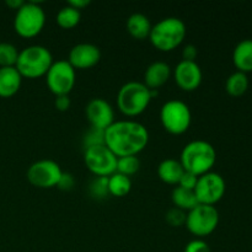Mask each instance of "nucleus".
Wrapping results in <instances>:
<instances>
[{"mask_svg":"<svg viewBox=\"0 0 252 252\" xmlns=\"http://www.w3.org/2000/svg\"><path fill=\"white\" fill-rule=\"evenodd\" d=\"M149 143L147 127L137 121H115L105 129V145L117 158L138 155Z\"/></svg>","mask_w":252,"mask_h":252,"instance_id":"nucleus-1","label":"nucleus"},{"mask_svg":"<svg viewBox=\"0 0 252 252\" xmlns=\"http://www.w3.org/2000/svg\"><path fill=\"white\" fill-rule=\"evenodd\" d=\"M217 161V152L209 142L202 139L187 143L180 155V162L186 171L202 176L212 171Z\"/></svg>","mask_w":252,"mask_h":252,"instance_id":"nucleus-2","label":"nucleus"},{"mask_svg":"<svg viewBox=\"0 0 252 252\" xmlns=\"http://www.w3.org/2000/svg\"><path fill=\"white\" fill-rule=\"evenodd\" d=\"M186 25L179 17H165L152 26L149 41L161 52L177 48L186 37Z\"/></svg>","mask_w":252,"mask_h":252,"instance_id":"nucleus-3","label":"nucleus"},{"mask_svg":"<svg viewBox=\"0 0 252 252\" xmlns=\"http://www.w3.org/2000/svg\"><path fill=\"white\" fill-rule=\"evenodd\" d=\"M53 62V56L47 47L32 44L20 51L15 68L22 78L37 79L46 75Z\"/></svg>","mask_w":252,"mask_h":252,"instance_id":"nucleus-4","label":"nucleus"},{"mask_svg":"<svg viewBox=\"0 0 252 252\" xmlns=\"http://www.w3.org/2000/svg\"><path fill=\"white\" fill-rule=\"evenodd\" d=\"M152 98V90L144 83L128 81L118 90L117 106L123 115L134 117L147 110Z\"/></svg>","mask_w":252,"mask_h":252,"instance_id":"nucleus-5","label":"nucleus"},{"mask_svg":"<svg viewBox=\"0 0 252 252\" xmlns=\"http://www.w3.org/2000/svg\"><path fill=\"white\" fill-rule=\"evenodd\" d=\"M44 25H46V12L39 2L25 1L15 14V32L25 38H32L41 33Z\"/></svg>","mask_w":252,"mask_h":252,"instance_id":"nucleus-6","label":"nucleus"},{"mask_svg":"<svg viewBox=\"0 0 252 252\" xmlns=\"http://www.w3.org/2000/svg\"><path fill=\"white\" fill-rule=\"evenodd\" d=\"M160 122L165 130L175 135L187 132L192 122L189 106L181 100H169L160 108Z\"/></svg>","mask_w":252,"mask_h":252,"instance_id":"nucleus-7","label":"nucleus"},{"mask_svg":"<svg viewBox=\"0 0 252 252\" xmlns=\"http://www.w3.org/2000/svg\"><path fill=\"white\" fill-rule=\"evenodd\" d=\"M219 224V212L214 206L198 203L187 212L186 228L198 239L213 233Z\"/></svg>","mask_w":252,"mask_h":252,"instance_id":"nucleus-8","label":"nucleus"},{"mask_svg":"<svg viewBox=\"0 0 252 252\" xmlns=\"http://www.w3.org/2000/svg\"><path fill=\"white\" fill-rule=\"evenodd\" d=\"M76 81V70L66 59H59L52 63L46 74V83L56 96L69 95Z\"/></svg>","mask_w":252,"mask_h":252,"instance_id":"nucleus-9","label":"nucleus"},{"mask_svg":"<svg viewBox=\"0 0 252 252\" xmlns=\"http://www.w3.org/2000/svg\"><path fill=\"white\" fill-rule=\"evenodd\" d=\"M117 159L105 144L89 147L84 152L86 167L98 177H108L115 174L117 171Z\"/></svg>","mask_w":252,"mask_h":252,"instance_id":"nucleus-10","label":"nucleus"},{"mask_svg":"<svg viewBox=\"0 0 252 252\" xmlns=\"http://www.w3.org/2000/svg\"><path fill=\"white\" fill-rule=\"evenodd\" d=\"M62 167L52 159H42L34 161L27 170V180L38 189H52L58 185L61 180Z\"/></svg>","mask_w":252,"mask_h":252,"instance_id":"nucleus-11","label":"nucleus"},{"mask_svg":"<svg viewBox=\"0 0 252 252\" xmlns=\"http://www.w3.org/2000/svg\"><path fill=\"white\" fill-rule=\"evenodd\" d=\"M225 193V181L218 172L209 171L198 176L197 185L194 187V194L201 204L214 206L218 203Z\"/></svg>","mask_w":252,"mask_h":252,"instance_id":"nucleus-12","label":"nucleus"},{"mask_svg":"<svg viewBox=\"0 0 252 252\" xmlns=\"http://www.w3.org/2000/svg\"><path fill=\"white\" fill-rule=\"evenodd\" d=\"M85 113L91 127L97 129H107L115 122V111L111 103L105 98H91L86 103Z\"/></svg>","mask_w":252,"mask_h":252,"instance_id":"nucleus-13","label":"nucleus"},{"mask_svg":"<svg viewBox=\"0 0 252 252\" xmlns=\"http://www.w3.org/2000/svg\"><path fill=\"white\" fill-rule=\"evenodd\" d=\"M175 81L184 91H194L199 88L203 80V73L197 62H179L174 71Z\"/></svg>","mask_w":252,"mask_h":252,"instance_id":"nucleus-14","label":"nucleus"},{"mask_svg":"<svg viewBox=\"0 0 252 252\" xmlns=\"http://www.w3.org/2000/svg\"><path fill=\"white\" fill-rule=\"evenodd\" d=\"M101 59V51L97 46L93 43L75 44L69 52L68 62L74 69H90L95 66Z\"/></svg>","mask_w":252,"mask_h":252,"instance_id":"nucleus-15","label":"nucleus"},{"mask_svg":"<svg viewBox=\"0 0 252 252\" xmlns=\"http://www.w3.org/2000/svg\"><path fill=\"white\" fill-rule=\"evenodd\" d=\"M171 76V66L162 61L153 62L144 73V84L150 90H159L169 81Z\"/></svg>","mask_w":252,"mask_h":252,"instance_id":"nucleus-16","label":"nucleus"},{"mask_svg":"<svg viewBox=\"0 0 252 252\" xmlns=\"http://www.w3.org/2000/svg\"><path fill=\"white\" fill-rule=\"evenodd\" d=\"M22 83V76L15 66H2L0 68V97H11Z\"/></svg>","mask_w":252,"mask_h":252,"instance_id":"nucleus-17","label":"nucleus"},{"mask_svg":"<svg viewBox=\"0 0 252 252\" xmlns=\"http://www.w3.org/2000/svg\"><path fill=\"white\" fill-rule=\"evenodd\" d=\"M152 22L147 15L142 12H134L128 17L126 22L127 31L133 38L135 39H145L149 38L150 31H152Z\"/></svg>","mask_w":252,"mask_h":252,"instance_id":"nucleus-18","label":"nucleus"},{"mask_svg":"<svg viewBox=\"0 0 252 252\" xmlns=\"http://www.w3.org/2000/svg\"><path fill=\"white\" fill-rule=\"evenodd\" d=\"M185 169L180 160L164 159L158 166V176L162 182L169 185H179L180 179L184 175Z\"/></svg>","mask_w":252,"mask_h":252,"instance_id":"nucleus-19","label":"nucleus"},{"mask_svg":"<svg viewBox=\"0 0 252 252\" xmlns=\"http://www.w3.org/2000/svg\"><path fill=\"white\" fill-rule=\"evenodd\" d=\"M233 62L238 71H252V39H243L236 44L233 52Z\"/></svg>","mask_w":252,"mask_h":252,"instance_id":"nucleus-20","label":"nucleus"},{"mask_svg":"<svg viewBox=\"0 0 252 252\" xmlns=\"http://www.w3.org/2000/svg\"><path fill=\"white\" fill-rule=\"evenodd\" d=\"M171 201L175 207L182 209L185 212L191 211L192 208L198 204L194 191L184 189L181 186H176L171 192Z\"/></svg>","mask_w":252,"mask_h":252,"instance_id":"nucleus-21","label":"nucleus"},{"mask_svg":"<svg viewBox=\"0 0 252 252\" xmlns=\"http://www.w3.org/2000/svg\"><path fill=\"white\" fill-rule=\"evenodd\" d=\"M132 189V180L129 176L120 174L116 171L111 176H108V192L110 196L125 197Z\"/></svg>","mask_w":252,"mask_h":252,"instance_id":"nucleus-22","label":"nucleus"},{"mask_svg":"<svg viewBox=\"0 0 252 252\" xmlns=\"http://www.w3.org/2000/svg\"><path fill=\"white\" fill-rule=\"evenodd\" d=\"M249 89V79L245 73L241 71H235L231 74L225 83V90L229 95L234 96V97H239V96L244 95Z\"/></svg>","mask_w":252,"mask_h":252,"instance_id":"nucleus-23","label":"nucleus"},{"mask_svg":"<svg viewBox=\"0 0 252 252\" xmlns=\"http://www.w3.org/2000/svg\"><path fill=\"white\" fill-rule=\"evenodd\" d=\"M57 24L64 30L74 29L81 20V11L66 4L57 14Z\"/></svg>","mask_w":252,"mask_h":252,"instance_id":"nucleus-24","label":"nucleus"},{"mask_svg":"<svg viewBox=\"0 0 252 252\" xmlns=\"http://www.w3.org/2000/svg\"><path fill=\"white\" fill-rule=\"evenodd\" d=\"M20 51L9 42H0V68L2 66H15Z\"/></svg>","mask_w":252,"mask_h":252,"instance_id":"nucleus-25","label":"nucleus"},{"mask_svg":"<svg viewBox=\"0 0 252 252\" xmlns=\"http://www.w3.org/2000/svg\"><path fill=\"white\" fill-rule=\"evenodd\" d=\"M140 169V160L137 155H129V157H122L117 159V172L126 175V176H132L137 174Z\"/></svg>","mask_w":252,"mask_h":252,"instance_id":"nucleus-26","label":"nucleus"},{"mask_svg":"<svg viewBox=\"0 0 252 252\" xmlns=\"http://www.w3.org/2000/svg\"><path fill=\"white\" fill-rule=\"evenodd\" d=\"M89 192H90L91 197L96 199H103L110 196V192H108V177L96 176L90 182Z\"/></svg>","mask_w":252,"mask_h":252,"instance_id":"nucleus-27","label":"nucleus"},{"mask_svg":"<svg viewBox=\"0 0 252 252\" xmlns=\"http://www.w3.org/2000/svg\"><path fill=\"white\" fill-rule=\"evenodd\" d=\"M84 148L94 147V145L105 144V130L97 129V128L90 127V129L86 130L83 138Z\"/></svg>","mask_w":252,"mask_h":252,"instance_id":"nucleus-28","label":"nucleus"},{"mask_svg":"<svg viewBox=\"0 0 252 252\" xmlns=\"http://www.w3.org/2000/svg\"><path fill=\"white\" fill-rule=\"evenodd\" d=\"M186 217L187 212L182 211V209L177 208V207H171L169 211L165 214V220L170 226L174 228H180L186 224Z\"/></svg>","mask_w":252,"mask_h":252,"instance_id":"nucleus-29","label":"nucleus"},{"mask_svg":"<svg viewBox=\"0 0 252 252\" xmlns=\"http://www.w3.org/2000/svg\"><path fill=\"white\" fill-rule=\"evenodd\" d=\"M184 252H211L209 245L202 239H193L185 246Z\"/></svg>","mask_w":252,"mask_h":252,"instance_id":"nucleus-30","label":"nucleus"},{"mask_svg":"<svg viewBox=\"0 0 252 252\" xmlns=\"http://www.w3.org/2000/svg\"><path fill=\"white\" fill-rule=\"evenodd\" d=\"M197 180H198V176H196V175H193L192 172H189L185 170L184 175H182L181 179H180L179 185H177V186H181L184 187V189L194 191V187H196L197 185Z\"/></svg>","mask_w":252,"mask_h":252,"instance_id":"nucleus-31","label":"nucleus"},{"mask_svg":"<svg viewBox=\"0 0 252 252\" xmlns=\"http://www.w3.org/2000/svg\"><path fill=\"white\" fill-rule=\"evenodd\" d=\"M74 185H75V179H74L73 175L70 172H63L57 187L62 191H70Z\"/></svg>","mask_w":252,"mask_h":252,"instance_id":"nucleus-32","label":"nucleus"},{"mask_svg":"<svg viewBox=\"0 0 252 252\" xmlns=\"http://www.w3.org/2000/svg\"><path fill=\"white\" fill-rule=\"evenodd\" d=\"M197 56H198V49L193 44H186V46L182 48V59L184 61H189V62H196Z\"/></svg>","mask_w":252,"mask_h":252,"instance_id":"nucleus-33","label":"nucleus"},{"mask_svg":"<svg viewBox=\"0 0 252 252\" xmlns=\"http://www.w3.org/2000/svg\"><path fill=\"white\" fill-rule=\"evenodd\" d=\"M70 105H71V101H70V98H69V95L56 96L54 106H56V108L58 111H62V112H64V111H68L69 108H70Z\"/></svg>","mask_w":252,"mask_h":252,"instance_id":"nucleus-34","label":"nucleus"},{"mask_svg":"<svg viewBox=\"0 0 252 252\" xmlns=\"http://www.w3.org/2000/svg\"><path fill=\"white\" fill-rule=\"evenodd\" d=\"M90 0H70V1L68 2V5H70V6L75 7V9L78 10H83L84 7L88 6L89 4H90Z\"/></svg>","mask_w":252,"mask_h":252,"instance_id":"nucleus-35","label":"nucleus"},{"mask_svg":"<svg viewBox=\"0 0 252 252\" xmlns=\"http://www.w3.org/2000/svg\"><path fill=\"white\" fill-rule=\"evenodd\" d=\"M24 2L25 1H22V0H7L6 1V5L9 7H11L12 10H19L20 7L22 6V5H24Z\"/></svg>","mask_w":252,"mask_h":252,"instance_id":"nucleus-36","label":"nucleus"}]
</instances>
